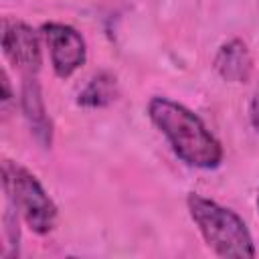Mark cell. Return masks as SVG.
Listing matches in <instances>:
<instances>
[{
  "label": "cell",
  "instance_id": "2",
  "mask_svg": "<svg viewBox=\"0 0 259 259\" xmlns=\"http://www.w3.org/2000/svg\"><path fill=\"white\" fill-rule=\"evenodd\" d=\"M186 206L202 241L214 255L225 259L255 257L251 231L235 210L196 192L188 194Z\"/></svg>",
  "mask_w": 259,
  "mask_h": 259
},
{
  "label": "cell",
  "instance_id": "3",
  "mask_svg": "<svg viewBox=\"0 0 259 259\" xmlns=\"http://www.w3.org/2000/svg\"><path fill=\"white\" fill-rule=\"evenodd\" d=\"M2 188L6 200L22 214L28 229L36 235H49L57 225V204L42 188L38 178L16 164L14 160L2 162Z\"/></svg>",
  "mask_w": 259,
  "mask_h": 259
},
{
  "label": "cell",
  "instance_id": "11",
  "mask_svg": "<svg viewBox=\"0 0 259 259\" xmlns=\"http://www.w3.org/2000/svg\"><path fill=\"white\" fill-rule=\"evenodd\" d=\"M257 208H259V194H257Z\"/></svg>",
  "mask_w": 259,
  "mask_h": 259
},
{
  "label": "cell",
  "instance_id": "10",
  "mask_svg": "<svg viewBox=\"0 0 259 259\" xmlns=\"http://www.w3.org/2000/svg\"><path fill=\"white\" fill-rule=\"evenodd\" d=\"M12 99V91H10V81H8V75L6 71H2V101L8 103Z\"/></svg>",
  "mask_w": 259,
  "mask_h": 259
},
{
  "label": "cell",
  "instance_id": "5",
  "mask_svg": "<svg viewBox=\"0 0 259 259\" xmlns=\"http://www.w3.org/2000/svg\"><path fill=\"white\" fill-rule=\"evenodd\" d=\"M40 32L28 26L22 20L6 18L2 22V53L24 77H32L40 71L42 51H40Z\"/></svg>",
  "mask_w": 259,
  "mask_h": 259
},
{
  "label": "cell",
  "instance_id": "1",
  "mask_svg": "<svg viewBox=\"0 0 259 259\" xmlns=\"http://www.w3.org/2000/svg\"><path fill=\"white\" fill-rule=\"evenodd\" d=\"M148 117L186 166L198 170L221 166L223 146L192 109L170 97L154 95L148 101Z\"/></svg>",
  "mask_w": 259,
  "mask_h": 259
},
{
  "label": "cell",
  "instance_id": "8",
  "mask_svg": "<svg viewBox=\"0 0 259 259\" xmlns=\"http://www.w3.org/2000/svg\"><path fill=\"white\" fill-rule=\"evenodd\" d=\"M117 97V81L111 73H97L95 77L89 79V83L79 91L77 95V105L97 109L105 107Z\"/></svg>",
  "mask_w": 259,
  "mask_h": 259
},
{
  "label": "cell",
  "instance_id": "4",
  "mask_svg": "<svg viewBox=\"0 0 259 259\" xmlns=\"http://www.w3.org/2000/svg\"><path fill=\"white\" fill-rule=\"evenodd\" d=\"M42 42L49 49L51 65L57 77L67 79L79 71L87 61V45L83 34L71 24L45 22L40 26Z\"/></svg>",
  "mask_w": 259,
  "mask_h": 259
},
{
  "label": "cell",
  "instance_id": "6",
  "mask_svg": "<svg viewBox=\"0 0 259 259\" xmlns=\"http://www.w3.org/2000/svg\"><path fill=\"white\" fill-rule=\"evenodd\" d=\"M20 107L24 113V119L28 121L30 134L42 148H51L53 144V121L47 113L42 89L36 81V77H24L22 89H20Z\"/></svg>",
  "mask_w": 259,
  "mask_h": 259
},
{
  "label": "cell",
  "instance_id": "7",
  "mask_svg": "<svg viewBox=\"0 0 259 259\" xmlns=\"http://www.w3.org/2000/svg\"><path fill=\"white\" fill-rule=\"evenodd\" d=\"M214 71L227 83H247L253 73V57L241 38L223 42L214 55Z\"/></svg>",
  "mask_w": 259,
  "mask_h": 259
},
{
  "label": "cell",
  "instance_id": "9",
  "mask_svg": "<svg viewBox=\"0 0 259 259\" xmlns=\"http://www.w3.org/2000/svg\"><path fill=\"white\" fill-rule=\"evenodd\" d=\"M249 117H251V123H253V127L259 132V87L255 89V93H253V97H251Z\"/></svg>",
  "mask_w": 259,
  "mask_h": 259
}]
</instances>
